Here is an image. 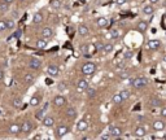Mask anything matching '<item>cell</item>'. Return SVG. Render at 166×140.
Here are the masks:
<instances>
[{"label":"cell","mask_w":166,"mask_h":140,"mask_svg":"<svg viewBox=\"0 0 166 140\" xmlns=\"http://www.w3.org/2000/svg\"><path fill=\"white\" fill-rule=\"evenodd\" d=\"M96 70H97V67H96V65L93 64V62H86L83 66H82V74L83 75H93V74L96 73Z\"/></svg>","instance_id":"obj_1"},{"label":"cell","mask_w":166,"mask_h":140,"mask_svg":"<svg viewBox=\"0 0 166 140\" xmlns=\"http://www.w3.org/2000/svg\"><path fill=\"white\" fill-rule=\"evenodd\" d=\"M130 79V78H129ZM148 79L144 78V77H140V78H134V79H130V83L132 86L135 87L136 90H140V88H144V87L148 84Z\"/></svg>","instance_id":"obj_2"},{"label":"cell","mask_w":166,"mask_h":140,"mask_svg":"<svg viewBox=\"0 0 166 140\" xmlns=\"http://www.w3.org/2000/svg\"><path fill=\"white\" fill-rule=\"evenodd\" d=\"M69 131H70L69 126H65V125H60V126L57 127L56 130H55V136L59 137V139H61V137L66 136Z\"/></svg>","instance_id":"obj_3"},{"label":"cell","mask_w":166,"mask_h":140,"mask_svg":"<svg viewBox=\"0 0 166 140\" xmlns=\"http://www.w3.org/2000/svg\"><path fill=\"white\" fill-rule=\"evenodd\" d=\"M108 131H109L110 136L115 137V139L122 136V129H121V127H118V126H112V125H110V126L108 127Z\"/></svg>","instance_id":"obj_4"},{"label":"cell","mask_w":166,"mask_h":140,"mask_svg":"<svg viewBox=\"0 0 166 140\" xmlns=\"http://www.w3.org/2000/svg\"><path fill=\"white\" fill-rule=\"evenodd\" d=\"M33 129H34V125H33L31 121H25V122L21 125V132L25 135L30 134V132L33 131Z\"/></svg>","instance_id":"obj_5"},{"label":"cell","mask_w":166,"mask_h":140,"mask_svg":"<svg viewBox=\"0 0 166 140\" xmlns=\"http://www.w3.org/2000/svg\"><path fill=\"white\" fill-rule=\"evenodd\" d=\"M48 107H49V104L44 103L43 104V107H42V109H39L37 113H35V118H37L38 121H43V118L45 117V110L48 109Z\"/></svg>","instance_id":"obj_6"},{"label":"cell","mask_w":166,"mask_h":140,"mask_svg":"<svg viewBox=\"0 0 166 140\" xmlns=\"http://www.w3.org/2000/svg\"><path fill=\"white\" fill-rule=\"evenodd\" d=\"M29 66L33 70H39L40 67H42V60L37 59V57H33V59L30 60V62H29Z\"/></svg>","instance_id":"obj_7"},{"label":"cell","mask_w":166,"mask_h":140,"mask_svg":"<svg viewBox=\"0 0 166 140\" xmlns=\"http://www.w3.org/2000/svg\"><path fill=\"white\" fill-rule=\"evenodd\" d=\"M53 104H55V107H57V108L64 107L65 104H66V97H65V96H62V95H57V96H55V99H53Z\"/></svg>","instance_id":"obj_8"},{"label":"cell","mask_w":166,"mask_h":140,"mask_svg":"<svg viewBox=\"0 0 166 140\" xmlns=\"http://www.w3.org/2000/svg\"><path fill=\"white\" fill-rule=\"evenodd\" d=\"M47 73H48V75H51V77H57L60 74V70L56 65H49L47 67Z\"/></svg>","instance_id":"obj_9"},{"label":"cell","mask_w":166,"mask_h":140,"mask_svg":"<svg viewBox=\"0 0 166 140\" xmlns=\"http://www.w3.org/2000/svg\"><path fill=\"white\" fill-rule=\"evenodd\" d=\"M165 127H166V125L162 119H156L155 122H153V129H155L156 131H162V130H165Z\"/></svg>","instance_id":"obj_10"},{"label":"cell","mask_w":166,"mask_h":140,"mask_svg":"<svg viewBox=\"0 0 166 140\" xmlns=\"http://www.w3.org/2000/svg\"><path fill=\"white\" fill-rule=\"evenodd\" d=\"M160 47H161V40H158V39H152V40H149V42H148V48H149V49L156 51V49H158Z\"/></svg>","instance_id":"obj_11"},{"label":"cell","mask_w":166,"mask_h":140,"mask_svg":"<svg viewBox=\"0 0 166 140\" xmlns=\"http://www.w3.org/2000/svg\"><path fill=\"white\" fill-rule=\"evenodd\" d=\"M9 134H11V135H18V134H21V125L12 123L11 127H9Z\"/></svg>","instance_id":"obj_12"},{"label":"cell","mask_w":166,"mask_h":140,"mask_svg":"<svg viewBox=\"0 0 166 140\" xmlns=\"http://www.w3.org/2000/svg\"><path fill=\"white\" fill-rule=\"evenodd\" d=\"M88 129V122L86 119H81L77 122V130L78 131H86Z\"/></svg>","instance_id":"obj_13"},{"label":"cell","mask_w":166,"mask_h":140,"mask_svg":"<svg viewBox=\"0 0 166 140\" xmlns=\"http://www.w3.org/2000/svg\"><path fill=\"white\" fill-rule=\"evenodd\" d=\"M42 37L44 39H49V38L53 37V29L52 27H44L42 30Z\"/></svg>","instance_id":"obj_14"},{"label":"cell","mask_w":166,"mask_h":140,"mask_svg":"<svg viewBox=\"0 0 166 140\" xmlns=\"http://www.w3.org/2000/svg\"><path fill=\"white\" fill-rule=\"evenodd\" d=\"M135 136L136 137H139V139H143V137H145V135H147V131H145V129H144L143 126H138L135 129Z\"/></svg>","instance_id":"obj_15"},{"label":"cell","mask_w":166,"mask_h":140,"mask_svg":"<svg viewBox=\"0 0 166 140\" xmlns=\"http://www.w3.org/2000/svg\"><path fill=\"white\" fill-rule=\"evenodd\" d=\"M143 13L147 16H152L155 13V8H153V4H147L143 7Z\"/></svg>","instance_id":"obj_16"},{"label":"cell","mask_w":166,"mask_h":140,"mask_svg":"<svg viewBox=\"0 0 166 140\" xmlns=\"http://www.w3.org/2000/svg\"><path fill=\"white\" fill-rule=\"evenodd\" d=\"M65 114L68 118H75L77 117V109L74 107H68V109L65 110Z\"/></svg>","instance_id":"obj_17"},{"label":"cell","mask_w":166,"mask_h":140,"mask_svg":"<svg viewBox=\"0 0 166 140\" xmlns=\"http://www.w3.org/2000/svg\"><path fill=\"white\" fill-rule=\"evenodd\" d=\"M78 34L81 35V37H87L88 34H90V29H88L86 25H81L78 27Z\"/></svg>","instance_id":"obj_18"},{"label":"cell","mask_w":166,"mask_h":140,"mask_svg":"<svg viewBox=\"0 0 166 140\" xmlns=\"http://www.w3.org/2000/svg\"><path fill=\"white\" fill-rule=\"evenodd\" d=\"M43 125L45 127H53L55 126V118L53 117H44L43 118Z\"/></svg>","instance_id":"obj_19"},{"label":"cell","mask_w":166,"mask_h":140,"mask_svg":"<svg viewBox=\"0 0 166 140\" xmlns=\"http://www.w3.org/2000/svg\"><path fill=\"white\" fill-rule=\"evenodd\" d=\"M43 20H44V16H43V13H40V12H38V13H35L34 16H33V22L37 23V25L42 23Z\"/></svg>","instance_id":"obj_20"},{"label":"cell","mask_w":166,"mask_h":140,"mask_svg":"<svg viewBox=\"0 0 166 140\" xmlns=\"http://www.w3.org/2000/svg\"><path fill=\"white\" fill-rule=\"evenodd\" d=\"M88 86H90V84H88L87 79H79L78 83H77V88H78V90H86Z\"/></svg>","instance_id":"obj_21"},{"label":"cell","mask_w":166,"mask_h":140,"mask_svg":"<svg viewBox=\"0 0 166 140\" xmlns=\"http://www.w3.org/2000/svg\"><path fill=\"white\" fill-rule=\"evenodd\" d=\"M35 45H37L38 49H43V48H45L48 45V40L44 39V38H42V39H38L37 43H35Z\"/></svg>","instance_id":"obj_22"},{"label":"cell","mask_w":166,"mask_h":140,"mask_svg":"<svg viewBox=\"0 0 166 140\" xmlns=\"http://www.w3.org/2000/svg\"><path fill=\"white\" fill-rule=\"evenodd\" d=\"M40 100H42L40 95H34L33 97L30 99V105H31V107H38V105L40 104Z\"/></svg>","instance_id":"obj_23"},{"label":"cell","mask_w":166,"mask_h":140,"mask_svg":"<svg viewBox=\"0 0 166 140\" xmlns=\"http://www.w3.org/2000/svg\"><path fill=\"white\" fill-rule=\"evenodd\" d=\"M149 104H151V107H153V108H158V107H161L162 101H161V99H158V97H152L151 100H149Z\"/></svg>","instance_id":"obj_24"},{"label":"cell","mask_w":166,"mask_h":140,"mask_svg":"<svg viewBox=\"0 0 166 140\" xmlns=\"http://www.w3.org/2000/svg\"><path fill=\"white\" fill-rule=\"evenodd\" d=\"M14 27H16V21L12 18L5 20V30H13Z\"/></svg>","instance_id":"obj_25"},{"label":"cell","mask_w":166,"mask_h":140,"mask_svg":"<svg viewBox=\"0 0 166 140\" xmlns=\"http://www.w3.org/2000/svg\"><path fill=\"white\" fill-rule=\"evenodd\" d=\"M96 23H97L99 27H105V26H108L109 21H108V18H105V17H100V18H97Z\"/></svg>","instance_id":"obj_26"},{"label":"cell","mask_w":166,"mask_h":140,"mask_svg":"<svg viewBox=\"0 0 166 140\" xmlns=\"http://www.w3.org/2000/svg\"><path fill=\"white\" fill-rule=\"evenodd\" d=\"M147 29H148V22H145V21H139L138 30L141 31V33H144V31H147Z\"/></svg>","instance_id":"obj_27"},{"label":"cell","mask_w":166,"mask_h":140,"mask_svg":"<svg viewBox=\"0 0 166 140\" xmlns=\"http://www.w3.org/2000/svg\"><path fill=\"white\" fill-rule=\"evenodd\" d=\"M112 101H113V103H114V104H122L125 100H123V97H122V96H121V93H115V95L113 96Z\"/></svg>","instance_id":"obj_28"},{"label":"cell","mask_w":166,"mask_h":140,"mask_svg":"<svg viewBox=\"0 0 166 140\" xmlns=\"http://www.w3.org/2000/svg\"><path fill=\"white\" fill-rule=\"evenodd\" d=\"M81 52L85 55L86 57H88V56H90V45H87V44L81 45Z\"/></svg>","instance_id":"obj_29"},{"label":"cell","mask_w":166,"mask_h":140,"mask_svg":"<svg viewBox=\"0 0 166 140\" xmlns=\"http://www.w3.org/2000/svg\"><path fill=\"white\" fill-rule=\"evenodd\" d=\"M23 81H25L26 84H31L33 82H34V75H33V74H30V73H27L25 77H23Z\"/></svg>","instance_id":"obj_30"},{"label":"cell","mask_w":166,"mask_h":140,"mask_svg":"<svg viewBox=\"0 0 166 140\" xmlns=\"http://www.w3.org/2000/svg\"><path fill=\"white\" fill-rule=\"evenodd\" d=\"M113 49H114V45H113L112 43H107V44H104V48H103V51H104L105 53H110Z\"/></svg>","instance_id":"obj_31"},{"label":"cell","mask_w":166,"mask_h":140,"mask_svg":"<svg viewBox=\"0 0 166 140\" xmlns=\"http://www.w3.org/2000/svg\"><path fill=\"white\" fill-rule=\"evenodd\" d=\"M119 78H121V79H129L130 78V73L127 71V70H125V69L119 70Z\"/></svg>","instance_id":"obj_32"},{"label":"cell","mask_w":166,"mask_h":140,"mask_svg":"<svg viewBox=\"0 0 166 140\" xmlns=\"http://www.w3.org/2000/svg\"><path fill=\"white\" fill-rule=\"evenodd\" d=\"M57 88H59V91H61V92H65V91H68V84L65 83V82H60V83L57 84Z\"/></svg>","instance_id":"obj_33"},{"label":"cell","mask_w":166,"mask_h":140,"mask_svg":"<svg viewBox=\"0 0 166 140\" xmlns=\"http://www.w3.org/2000/svg\"><path fill=\"white\" fill-rule=\"evenodd\" d=\"M86 90H87L86 92H87V96H88L90 99H91V97H93V96L96 95V90H95V88H92V87L88 86L87 88H86Z\"/></svg>","instance_id":"obj_34"},{"label":"cell","mask_w":166,"mask_h":140,"mask_svg":"<svg viewBox=\"0 0 166 140\" xmlns=\"http://www.w3.org/2000/svg\"><path fill=\"white\" fill-rule=\"evenodd\" d=\"M51 5H52V8H53V9H60V8H61V5H62V3H61V0H52Z\"/></svg>","instance_id":"obj_35"},{"label":"cell","mask_w":166,"mask_h":140,"mask_svg":"<svg viewBox=\"0 0 166 140\" xmlns=\"http://www.w3.org/2000/svg\"><path fill=\"white\" fill-rule=\"evenodd\" d=\"M8 8H9V4L5 3L4 0H1V1H0V11L5 12V11H8Z\"/></svg>","instance_id":"obj_36"},{"label":"cell","mask_w":166,"mask_h":140,"mask_svg":"<svg viewBox=\"0 0 166 140\" xmlns=\"http://www.w3.org/2000/svg\"><path fill=\"white\" fill-rule=\"evenodd\" d=\"M109 33H110V35H112L113 39H117V38H119V31L117 30V29H112Z\"/></svg>","instance_id":"obj_37"},{"label":"cell","mask_w":166,"mask_h":140,"mask_svg":"<svg viewBox=\"0 0 166 140\" xmlns=\"http://www.w3.org/2000/svg\"><path fill=\"white\" fill-rule=\"evenodd\" d=\"M121 96L123 97V100H127V99H130V96H131V92L130 91H127V90H123V91H121Z\"/></svg>","instance_id":"obj_38"},{"label":"cell","mask_w":166,"mask_h":140,"mask_svg":"<svg viewBox=\"0 0 166 140\" xmlns=\"http://www.w3.org/2000/svg\"><path fill=\"white\" fill-rule=\"evenodd\" d=\"M21 105H22V99L21 97H16L13 100V107H16V108H20Z\"/></svg>","instance_id":"obj_39"},{"label":"cell","mask_w":166,"mask_h":140,"mask_svg":"<svg viewBox=\"0 0 166 140\" xmlns=\"http://www.w3.org/2000/svg\"><path fill=\"white\" fill-rule=\"evenodd\" d=\"M132 56H134V52H132V51H130V49H127L126 52H125L123 59H125V60H130Z\"/></svg>","instance_id":"obj_40"},{"label":"cell","mask_w":166,"mask_h":140,"mask_svg":"<svg viewBox=\"0 0 166 140\" xmlns=\"http://www.w3.org/2000/svg\"><path fill=\"white\" fill-rule=\"evenodd\" d=\"M21 35H22V31H21L20 29H18V30H16V33L13 34V38H14V39H20Z\"/></svg>","instance_id":"obj_41"},{"label":"cell","mask_w":166,"mask_h":140,"mask_svg":"<svg viewBox=\"0 0 166 140\" xmlns=\"http://www.w3.org/2000/svg\"><path fill=\"white\" fill-rule=\"evenodd\" d=\"M117 67H118L119 70H122V69H125V60H121V61H118L117 62Z\"/></svg>","instance_id":"obj_42"},{"label":"cell","mask_w":166,"mask_h":140,"mask_svg":"<svg viewBox=\"0 0 166 140\" xmlns=\"http://www.w3.org/2000/svg\"><path fill=\"white\" fill-rule=\"evenodd\" d=\"M103 48H104V43L101 42L96 43V51H103Z\"/></svg>","instance_id":"obj_43"},{"label":"cell","mask_w":166,"mask_h":140,"mask_svg":"<svg viewBox=\"0 0 166 140\" xmlns=\"http://www.w3.org/2000/svg\"><path fill=\"white\" fill-rule=\"evenodd\" d=\"M4 30H5V21L1 20V21H0V33L4 31Z\"/></svg>","instance_id":"obj_44"},{"label":"cell","mask_w":166,"mask_h":140,"mask_svg":"<svg viewBox=\"0 0 166 140\" xmlns=\"http://www.w3.org/2000/svg\"><path fill=\"white\" fill-rule=\"evenodd\" d=\"M160 114H161V117H163V118H166V107H163V108H161V112H160Z\"/></svg>","instance_id":"obj_45"},{"label":"cell","mask_w":166,"mask_h":140,"mask_svg":"<svg viewBox=\"0 0 166 140\" xmlns=\"http://www.w3.org/2000/svg\"><path fill=\"white\" fill-rule=\"evenodd\" d=\"M110 134H108V135H101V136H100V139H103V140H109L110 139Z\"/></svg>","instance_id":"obj_46"},{"label":"cell","mask_w":166,"mask_h":140,"mask_svg":"<svg viewBox=\"0 0 166 140\" xmlns=\"http://www.w3.org/2000/svg\"><path fill=\"white\" fill-rule=\"evenodd\" d=\"M115 3H117V4H119V5H122V4H125V3H126V0H115Z\"/></svg>","instance_id":"obj_47"},{"label":"cell","mask_w":166,"mask_h":140,"mask_svg":"<svg viewBox=\"0 0 166 140\" xmlns=\"http://www.w3.org/2000/svg\"><path fill=\"white\" fill-rule=\"evenodd\" d=\"M3 78H4V71L0 69V81H3Z\"/></svg>","instance_id":"obj_48"},{"label":"cell","mask_w":166,"mask_h":140,"mask_svg":"<svg viewBox=\"0 0 166 140\" xmlns=\"http://www.w3.org/2000/svg\"><path fill=\"white\" fill-rule=\"evenodd\" d=\"M148 1H149V4H157L160 0H148Z\"/></svg>","instance_id":"obj_49"},{"label":"cell","mask_w":166,"mask_h":140,"mask_svg":"<svg viewBox=\"0 0 166 140\" xmlns=\"http://www.w3.org/2000/svg\"><path fill=\"white\" fill-rule=\"evenodd\" d=\"M105 38H107V39H113V38H112V35H110V33H108L107 35H105Z\"/></svg>","instance_id":"obj_50"},{"label":"cell","mask_w":166,"mask_h":140,"mask_svg":"<svg viewBox=\"0 0 166 140\" xmlns=\"http://www.w3.org/2000/svg\"><path fill=\"white\" fill-rule=\"evenodd\" d=\"M4 1H5V3H8V4H11L12 1H13V0H4Z\"/></svg>","instance_id":"obj_51"},{"label":"cell","mask_w":166,"mask_h":140,"mask_svg":"<svg viewBox=\"0 0 166 140\" xmlns=\"http://www.w3.org/2000/svg\"><path fill=\"white\" fill-rule=\"evenodd\" d=\"M163 62H165V64H166V55H165V56H163Z\"/></svg>","instance_id":"obj_52"},{"label":"cell","mask_w":166,"mask_h":140,"mask_svg":"<svg viewBox=\"0 0 166 140\" xmlns=\"http://www.w3.org/2000/svg\"><path fill=\"white\" fill-rule=\"evenodd\" d=\"M20 1H21V3H23V1H26V0H20Z\"/></svg>","instance_id":"obj_53"},{"label":"cell","mask_w":166,"mask_h":140,"mask_svg":"<svg viewBox=\"0 0 166 140\" xmlns=\"http://www.w3.org/2000/svg\"><path fill=\"white\" fill-rule=\"evenodd\" d=\"M165 17H166V14H165Z\"/></svg>","instance_id":"obj_54"}]
</instances>
